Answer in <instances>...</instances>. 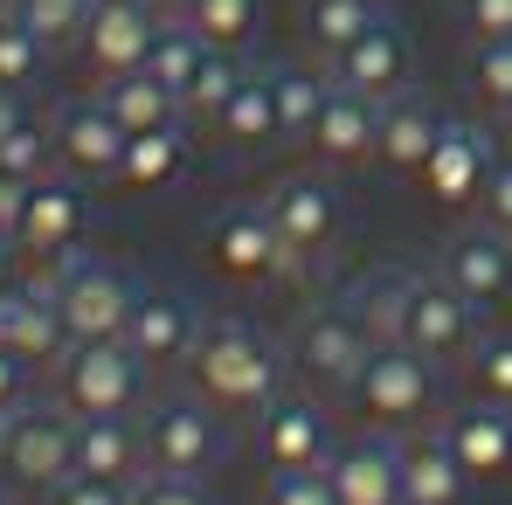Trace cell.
I'll return each mask as SVG.
<instances>
[{
	"instance_id": "obj_33",
	"label": "cell",
	"mask_w": 512,
	"mask_h": 505,
	"mask_svg": "<svg viewBox=\"0 0 512 505\" xmlns=\"http://www.w3.org/2000/svg\"><path fill=\"white\" fill-rule=\"evenodd\" d=\"M326 97H333V77H319V70H305V63H298V70H277V132H284V139H312Z\"/></svg>"
},
{
	"instance_id": "obj_22",
	"label": "cell",
	"mask_w": 512,
	"mask_h": 505,
	"mask_svg": "<svg viewBox=\"0 0 512 505\" xmlns=\"http://www.w3.org/2000/svg\"><path fill=\"white\" fill-rule=\"evenodd\" d=\"M471 471L457 464V450L443 443V429H409L402 436V505H464Z\"/></svg>"
},
{
	"instance_id": "obj_21",
	"label": "cell",
	"mask_w": 512,
	"mask_h": 505,
	"mask_svg": "<svg viewBox=\"0 0 512 505\" xmlns=\"http://www.w3.org/2000/svg\"><path fill=\"white\" fill-rule=\"evenodd\" d=\"M443 429V443L457 450V464L471 471V478H499L512 464V409L506 402H464V409H450V416L436 422Z\"/></svg>"
},
{
	"instance_id": "obj_43",
	"label": "cell",
	"mask_w": 512,
	"mask_h": 505,
	"mask_svg": "<svg viewBox=\"0 0 512 505\" xmlns=\"http://www.w3.org/2000/svg\"><path fill=\"white\" fill-rule=\"evenodd\" d=\"M478 215H485V229L512 236V160H506V167H492L485 194H478Z\"/></svg>"
},
{
	"instance_id": "obj_30",
	"label": "cell",
	"mask_w": 512,
	"mask_h": 505,
	"mask_svg": "<svg viewBox=\"0 0 512 505\" xmlns=\"http://www.w3.org/2000/svg\"><path fill=\"white\" fill-rule=\"evenodd\" d=\"M374 21H381L374 0H305V42H312L326 63H340Z\"/></svg>"
},
{
	"instance_id": "obj_37",
	"label": "cell",
	"mask_w": 512,
	"mask_h": 505,
	"mask_svg": "<svg viewBox=\"0 0 512 505\" xmlns=\"http://www.w3.org/2000/svg\"><path fill=\"white\" fill-rule=\"evenodd\" d=\"M7 7H14V14H21L49 49H63V42H77V35H84V21H90V7H97V0H7Z\"/></svg>"
},
{
	"instance_id": "obj_31",
	"label": "cell",
	"mask_w": 512,
	"mask_h": 505,
	"mask_svg": "<svg viewBox=\"0 0 512 505\" xmlns=\"http://www.w3.org/2000/svg\"><path fill=\"white\" fill-rule=\"evenodd\" d=\"M236 84H243L236 49H208V63L194 70V84L180 90V118H187V125H201V132H215V118H222V104L236 97Z\"/></svg>"
},
{
	"instance_id": "obj_8",
	"label": "cell",
	"mask_w": 512,
	"mask_h": 505,
	"mask_svg": "<svg viewBox=\"0 0 512 505\" xmlns=\"http://www.w3.org/2000/svg\"><path fill=\"white\" fill-rule=\"evenodd\" d=\"M208 263L229 277V284H263L270 270L298 263L284 250L277 222L263 215V201H236V208H215L208 215Z\"/></svg>"
},
{
	"instance_id": "obj_12",
	"label": "cell",
	"mask_w": 512,
	"mask_h": 505,
	"mask_svg": "<svg viewBox=\"0 0 512 505\" xmlns=\"http://www.w3.org/2000/svg\"><path fill=\"white\" fill-rule=\"evenodd\" d=\"M201 312L187 291H167V284H146L139 305H132V326H125V346L146 360V367H187L194 339H201Z\"/></svg>"
},
{
	"instance_id": "obj_32",
	"label": "cell",
	"mask_w": 512,
	"mask_h": 505,
	"mask_svg": "<svg viewBox=\"0 0 512 505\" xmlns=\"http://www.w3.org/2000/svg\"><path fill=\"white\" fill-rule=\"evenodd\" d=\"M180 21L208 42V49H243L263 21V0H180Z\"/></svg>"
},
{
	"instance_id": "obj_46",
	"label": "cell",
	"mask_w": 512,
	"mask_h": 505,
	"mask_svg": "<svg viewBox=\"0 0 512 505\" xmlns=\"http://www.w3.org/2000/svg\"><path fill=\"white\" fill-rule=\"evenodd\" d=\"M28 187H35V180H21V173H0V236H14V229H21Z\"/></svg>"
},
{
	"instance_id": "obj_1",
	"label": "cell",
	"mask_w": 512,
	"mask_h": 505,
	"mask_svg": "<svg viewBox=\"0 0 512 505\" xmlns=\"http://www.w3.org/2000/svg\"><path fill=\"white\" fill-rule=\"evenodd\" d=\"M187 374H194V395H208L215 409L256 416L284 395L291 353L277 339H263L256 326H243V319H208L194 353H187Z\"/></svg>"
},
{
	"instance_id": "obj_24",
	"label": "cell",
	"mask_w": 512,
	"mask_h": 505,
	"mask_svg": "<svg viewBox=\"0 0 512 505\" xmlns=\"http://www.w3.org/2000/svg\"><path fill=\"white\" fill-rule=\"evenodd\" d=\"M77 471L111 478V485H139L146 478V436L132 416H77Z\"/></svg>"
},
{
	"instance_id": "obj_47",
	"label": "cell",
	"mask_w": 512,
	"mask_h": 505,
	"mask_svg": "<svg viewBox=\"0 0 512 505\" xmlns=\"http://www.w3.org/2000/svg\"><path fill=\"white\" fill-rule=\"evenodd\" d=\"M21 125H28V111H21V90L0 84V146H7V139H14Z\"/></svg>"
},
{
	"instance_id": "obj_40",
	"label": "cell",
	"mask_w": 512,
	"mask_h": 505,
	"mask_svg": "<svg viewBox=\"0 0 512 505\" xmlns=\"http://www.w3.org/2000/svg\"><path fill=\"white\" fill-rule=\"evenodd\" d=\"M263 505H340L326 471H270L263 478Z\"/></svg>"
},
{
	"instance_id": "obj_2",
	"label": "cell",
	"mask_w": 512,
	"mask_h": 505,
	"mask_svg": "<svg viewBox=\"0 0 512 505\" xmlns=\"http://www.w3.org/2000/svg\"><path fill=\"white\" fill-rule=\"evenodd\" d=\"M346 402H353V416L367 422V429H388V436L429 429L436 422V402H443V367L429 353H416L409 339L374 346L367 367H360V381L346 388Z\"/></svg>"
},
{
	"instance_id": "obj_13",
	"label": "cell",
	"mask_w": 512,
	"mask_h": 505,
	"mask_svg": "<svg viewBox=\"0 0 512 505\" xmlns=\"http://www.w3.org/2000/svg\"><path fill=\"white\" fill-rule=\"evenodd\" d=\"M84 187H77V173L63 180V173H42L35 187H28V208H21V229H14V243L28 256H49V263H63V256H77L84 243Z\"/></svg>"
},
{
	"instance_id": "obj_17",
	"label": "cell",
	"mask_w": 512,
	"mask_h": 505,
	"mask_svg": "<svg viewBox=\"0 0 512 505\" xmlns=\"http://www.w3.org/2000/svg\"><path fill=\"white\" fill-rule=\"evenodd\" d=\"M326 167H360V160H381V97H367V90H353L333 77V97H326V111H319V125H312V139H305Z\"/></svg>"
},
{
	"instance_id": "obj_18",
	"label": "cell",
	"mask_w": 512,
	"mask_h": 505,
	"mask_svg": "<svg viewBox=\"0 0 512 505\" xmlns=\"http://www.w3.org/2000/svg\"><path fill=\"white\" fill-rule=\"evenodd\" d=\"M326 478H333L340 505H402V436L374 429L360 443H340Z\"/></svg>"
},
{
	"instance_id": "obj_49",
	"label": "cell",
	"mask_w": 512,
	"mask_h": 505,
	"mask_svg": "<svg viewBox=\"0 0 512 505\" xmlns=\"http://www.w3.org/2000/svg\"><path fill=\"white\" fill-rule=\"evenodd\" d=\"M0 505H7V499H0Z\"/></svg>"
},
{
	"instance_id": "obj_5",
	"label": "cell",
	"mask_w": 512,
	"mask_h": 505,
	"mask_svg": "<svg viewBox=\"0 0 512 505\" xmlns=\"http://www.w3.org/2000/svg\"><path fill=\"white\" fill-rule=\"evenodd\" d=\"M56 291V312H63V333L77 339H125L132 326V305H139V277L118 270V263H97V256H63V270L49 277Z\"/></svg>"
},
{
	"instance_id": "obj_42",
	"label": "cell",
	"mask_w": 512,
	"mask_h": 505,
	"mask_svg": "<svg viewBox=\"0 0 512 505\" xmlns=\"http://www.w3.org/2000/svg\"><path fill=\"white\" fill-rule=\"evenodd\" d=\"M42 505H132V485H111V478H84V471H70Z\"/></svg>"
},
{
	"instance_id": "obj_11",
	"label": "cell",
	"mask_w": 512,
	"mask_h": 505,
	"mask_svg": "<svg viewBox=\"0 0 512 505\" xmlns=\"http://www.w3.org/2000/svg\"><path fill=\"white\" fill-rule=\"evenodd\" d=\"M492 139L478 132V125H450L443 118V132H436V146H429L423 160V194L436 208H478V194H485V180H492Z\"/></svg>"
},
{
	"instance_id": "obj_45",
	"label": "cell",
	"mask_w": 512,
	"mask_h": 505,
	"mask_svg": "<svg viewBox=\"0 0 512 505\" xmlns=\"http://www.w3.org/2000/svg\"><path fill=\"white\" fill-rule=\"evenodd\" d=\"M464 21L478 42H506L512 35V0H464Z\"/></svg>"
},
{
	"instance_id": "obj_38",
	"label": "cell",
	"mask_w": 512,
	"mask_h": 505,
	"mask_svg": "<svg viewBox=\"0 0 512 505\" xmlns=\"http://www.w3.org/2000/svg\"><path fill=\"white\" fill-rule=\"evenodd\" d=\"M49 160H56V132H49V125H35V118L0 146V173H21V180H42Z\"/></svg>"
},
{
	"instance_id": "obj_3",
	"label": "cell",
	"mask_w": 512,
	"mask_h": 505,
	"mask_svg": "<svg viewBox=\"0 0 512 505\" xmlns=\"http://www.w3.org/2000/svg\"><path fill=\"white\" fill-rule=\"evenodd\" d=\"M77 471V416L63 402H21L0 422V478L21 499H49Z\"/></svg>"
},
{
	"instance_id": "obj_14",
	"label": "cell",
	"mask_w": 512,
	"mask_h": 505,
	"mask_svg": "<svg viewBox=\"0 0 512 505\" xmlns=\"http://www.w3.org/2000/svg\"><path fill=\"white\" fill-rule=\"evenodd\" d=\"M153 35H160L153 0H97L77 42H84V56H90L97 77H125V70H146Z\"/></svg>"
},
{
	"instance_id": "obj_7",
	"label": "cell",
	"mask_w": 512,
	"mask_h": 505,
	"mask_svg": "<svg viewBox=\"0 0 512 505\" xmlns=\"http://www.w3.org/2000/svg\"><path fill=\"white\" fill-rule=\"evenodd\" d=\"M139 436H146V471H173V478H208V464L222 457V422L208 395H167L160 409H146Z\"/></svg>"
},
{
	"instance_id": "obj_25",
	"label": "cell",
	"mask_w": 512,
	"mask_h": 505,
	"mask_svg": "<svg viewBox=\"0 0 512 505\" xmlns=\"http://www.w3.org/2000/svg\"><path fill=\"white\" fill-rule=\"evenodd\" d=\"M333 70H340V84H353V90H367V97H381V104H388L395 90H409V35L381 14V21L346 49L340 63H333Z\"/></svg>"
},
{
	"instance_id": "obj_36",
	"label": "cell",
	"mask_w": 512,
	"mask_h": 505,
	"mask_svg": "<svg viewBox=\"0 0 512 505\" xmlns=\"http://www.w3.org/2000/svg\"><path fill=\"white\" fill-rule=\"evenodd\" d=\"M42 56H49V42H42V35H35V28L0 0V84H7V90H28L35 77H42Z\"/></svg>"
},
{
	"instance_id": "obj_39",
	"label": "cell",
	"mask_w": 512,
	"mask_h": 505,
	"mask_svg": "<svg viewBox=\"0 0 512 505\" xmlns=\"http://www.w3.org/2000/svg\"><path fill=\"white\" fill-rule=\"evenodd\" d=\"M471 90L492 104V111H512V35L506 42H478V63H471Z\"/></svg>"
},
{
	"instance_id": "obj_27",
	"label": "cell",
	"mask_w": 512,
	"mask_h": 505,
	"mask_svg": "<svg viewBox=\"0 0 512 505\" xmlns=\"http://www.w3.org/2000/svg\"><path fill=\"white\" fill-rule=\"evenodd\" d=\"M436 132H443V111L429 104L423 90H395V97L381 104V160L395 173H423Z\"/></svg>"
},
{
	"instance_id": "obj_44",
	"label": "cell",
	"mask_w": 512,
	"mask_h": 505,
	"mask_svg": "<svg viewBox=\"0 0 512 505\" xmlns=\"http://www.w3.org/2000/svg\"><path fill=\"white\" fill-rule=\"evenodd\" d=\"M28 388H35V360H21L14 346H0V416H7V409H21V402H28Z\"/></svg>"
},
{
	"instance_id": "obj_6",
	"label": "cell",
	"mask_w": 512,
	"mask_h": 505,
	"mask_svg": "<svg viewBox=\"0 0 512 505\" xmlns=\"http://www.w3.org/2000/svg\"><path fill=\"white\" fill-rule=\"evenodd\" d=\"M291 374L305 381V388H319V395H346L353 381H360V367H367V353H374V339L360 333V319L346 312V305H312L298 326H291Z\"/></svg>"
},
{
	"instance_id": "obj_35",
	"label": "cell",
	"mask_w": 512,
	"mask_h": 505,
	"mask_svg": "<svg viewBox=\"0 0 512 505\" xmlns=\"http://www.w3.org/2000/svg\"><path fill=\"white\" fill-rule=\"evenodd\" d=\"M464 388L478 402H506L512 409V333H478V346L464 353Z\"/></svg>"
},
{
	"instance_id": "obj_23",
	"label": "cell",
	"mask_w": 512,
	"mask_h": 505,
	"mask_svg": "<svg viewBox=\"0 0 512 505\" xmlns=\"http://www.w3.org/2000/svg\"><path fill=\"white\" fill-rule=\"evenodd\" d=\"M416 270H395V263H381V270H367L353 291H346L340 305L360 319V333L374 339V346H395V339H409V305H416Z\"/></svg>"
},
{
	"instance_id": "obj_15",
	"label": "cell",
	"mask_w": 512,
	"mask_h": 505,
	"mask_svg": "<svg viewBox=\"0 0 512 505\" xmlns=\"http://www.w3.org/2000/svg\"><path fill=\"white\" fill-rule=\"evenodd\" d=\"M263 215L277 222V236H284L291 256H326L333 236H340V201H333V187L312 180V173L277 180V187L263 194Z\"/></svg>"
},
{
	"instance_id": "obj_41",
	"label": "cell",
	"mask_w": 512,
	"mask_h": 505,
	"mask_svg": "<svg viewBox=\"0 0 512 505\" xmlns=\"http://www.w3.org/2000/svg\"><path fill=\"white\" fill-rule=\"evenodd\" d=\"M132 505H208L201 478H173V471H146L132 485Z\"/></svg>"
},
{
	"instance_id": "obj_34",
	"label": "cell",
	"mask_w": 512,
	"mask_h": 505,
	"mask_svg": "<svg viewBox=\"0 0 512 505\" xmlns=\"http://www.w3.org/2000/svg\"><path fill=\"white\" fill-rule=\"evenodd\" d=\"M208 63V42L187 28V21H160V35H153V56H146V70L160 77V84L180 97V90L194 84V70Z\"/></svg>"
},
{
	"instance_id": "obj_28",
	"label": "cell",
	"mask_w": 512,
	"mask_h": 505,
	"mask_svg": "<svg viewBox=\"0 0 512 505\" xmlns=\"http://www.w3.org/2000/svg\"><path fill=\"white\" fill-rule=\"evenodd\" d=\"M187 118H173V125H153V132H132L125 139V160H118V180L132 187V194H153V187H167L173 173L187 167V132H180Z\"/></svg>"
},
{
	"instance_id": "obj_26",
	"label": "cell",
	"mask_w": 512,
	"mask_h": 505,
	"mask_svg": "<svg viewBox=\"0 0 512 505\" xmlns=\"http://www.w3.org/2000/svg\"><path fill=\"white\" fill-rule=\"evenodd\" d=\"M208 139H222L229 153H263L270 139H284L277 132V70H243V84L222 104V118H215Z\"/></svg>"
},
{
	"instance_id": "obj_29",
	"label": "cell",
	"mask_w": 512,
	"mask_h": 505,
	"mask_svg": "<svg viewBox=\"0 0 512 505\" xmlns=\"http://www.w3.org/2000/svg\"><path fill=\"white\" fill-rule=\"evenodd\" d=\"M104 104L125 132H153V125H173L180 118V97H173L153 70H125V77H104Z\"/></svg>"
},
{
	"instance_id": "obj_51",
	"label": "cell",
	"mask_w": 512,
	"mask_h": 505,
	"mask_svg": "<svg viewBox=\"0 0 512 505\" xmlns=\"http://www.w3.org/2000/svg\"><path fill=\"white\" fill-rule=\"evenodd\" d=\"M0 422H7V416H0Z\"/></svg>"
},
{
	"instance_id": "obj_16",
	"label": "cell",
	"mask_w": 512,
	"mask_h": 505,
	"mask_svg": "<svg viewBox=\"0 0 512 505\" xmlns=\"http://www.w3.org/2000/svg\"><path fill=\"white\" fill-rule=\"evenodd\" d=\"M56 167L77 173V180H118V160H125V125L111 118V104L97 97V104H70V111H56Z\"/></svg>"
},
{
	"instance_id": "obj_9",
	"label": "cell",
	"mask_w": 512,
	"mask_h": 505,
	"mask_svg": "<svg viewBox=\"0 0 512 505\" xmlns=\"http://www.w3.org/2000/svg\"><path fill=\"white\" fill-rule=\"evenodd\" d=\"M256 450L270 471H326L333 464V422L319 409V395H277L270 409H256Z\"/></svg>"
},
{
	"instance_id": "obj_20",
	"label": "cell",
	"mask_w": 512,
	"mask_h": 505,
	"mask_svg": "<svg viewBox=\"0 0 512 505\" xmlns=\"http://www.w3.org/2000/svg\"><path fill=\"white\" fill-rule=\"evenodd\" d=\"M0 346H14L21 360H35V367H56L63 360V312H56V291H49V277L42 284H7L0 291Z\"/></svg>"
},
{
	"instance_id": "obj_10",
	"label": "cell",
	"mask_w": 512,
	"mask_h": 505,
	"mask_svg": "<svg viewBox=\"0 0 512 505\" xmlns=\"http://www.w3.org/2000/svg\"><path fill=\"white\" fill-rule=\"evenodd\" d=\"M409 346L429 353L436 367H464V353L478 346V305L436 270L416 284V305H409Z\"/></svg>"
},
{
	"instance_id": "obj_19",
	"label": "cell",
	"mask_w": 512,
	"mask_h": 505,
	"mask_svg": "<svg viewBox=\"0 0 512 505\" xmlns=\"http://www.w3.org/2000/svg\"><path fill=\"white\" fill-rule=\"evenodd\" d=\"M436 270H443L478 312H492V305L512 298V236H499V229H464V236L443 243Z\"/></svg>"
},
{
	"instance_id": "obj_4",
	"label": "cell",
	"mask_w": 512,
	"mask_h": 505,
	"mask_svg": "<svg viewBox=\"0 0 512 505\" xmlns=\"http://www.w3.org/2000/svg\"><path fill=\"white\" fill-rule=\"evenodd\" d=\"M146 395V360L125 339H77L56 360V402L70 416H132Z\"/></svg>"
},
{
	"instance_id": "obj_48",
	"label": "cell",
	"mask_w": 512,
	"mask_h": 505,
	"mask_svg": "<svg viewBox=\"0 0 512 505\" xmlns=\"http://www.w3.org/2000/svg\"><path fill=\"white\" fill-rule=\"evenodd\" d=\"M7 243H14V236H0V256H7Z\"/></svg>"
},
{
	"instance_id": "obj_50",
	"label": "cell",
	"mask_w": 512,
	"mask_h": 505,
	"mask_svg": "<svg viewBox=\"0 0 512 505\" xmlns=\"http://www.w3.org/2000/svg\"><path fill=\"white\" fill-rule=\"evenodd\" d=\"M506 118H512V111H506Z\"/></svg>"
}]
</instances>
